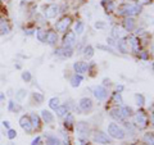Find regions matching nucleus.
<instances>
[{
  "instance_id": "nucleus-1",
  "label": "nucleus",
  "mask_w": 154,
  "mask_h": 145,
  "mask_svg": "<svg viewBox=\"0 0 154 145\" xmlns=\"http://www.w3.org/2000/svg\"><path fill=\"white\" fill-rule=\"evenodd\" d=\"M143 11V7L137 3H122L118 8H116V12L119 17H135L140 14Z\"/></svg>"
},
{
  "instance_id": "nucleus-2",
  "label": "nucleus",
  "mask_w": 154,
  "mask_h": 145,
  "mask_svg": "<svg viewBox=\"0 0 154 145\" xmlns=\"http://www.w3.org/2000/svg\"><path fill=\"white\" fill-rule=\"evenodd\" d=\"M134 125L139 130H144V128L148 127L149 119H148V116L144 110H137V112L134 114Z\"/></svg>"
},
{
  "instance_id": "nucleus-3",
  "label": "nucleus",
  "mask_w": 154,
  "mask_h": 145,
  "mask_svg": "<svg viewBox=\"0 0 154 145\" xmlns=\"http://www.w3.org/2000/svg\"><path fill=\"white\" fill-rule=\"evenodd\" d=\"M108 134H109L110 137L117 139V140H122V139H125V136H126L125 130L121 126H118L117 123H109L108 125Z\"/></svg>"
},
{
  "instance_id": "nucleus-4",
  "label": "nucleus",
  "mask_w": 154,
  "mask_h": 145,
  "mask_svg": "<svg viewBox=\"0 0 154 145\" xmlns=\"http://www.w3.org/2000/svg\"><path fill=\"white\" fill-rule=\"evenodd\" d=\"M72 25V18L69 16H63L59 21H57L55 23V30L57 32H60V33H66L67 31L69 30V27Z\"/></svg>"
},
{
  "instance_id": "nucleus-5",
  "label": "nucleus",
  "mask_w": 154,
  "mask_h": 145,
  "mask_svg": "<svg viewBox=\"0 0 154 145\" xmlns=\"http://www.w3.org/2000/svg\"><path fill=\"white\" fill-rule=\"evenodd\" d=\"M60 7L58 5V4H54V3H51V4H48V5L44 8V17L45 18H55L58 14L60 13Z\"/></svg>"
},
{
  "instance_id": "nucleus-6",
  "label": "nucleus",
  "mask_w": 154,
  "mask_h": 145,
  "mask_svg": "<svg viewBox=\"0 0 154 145\" xmlns=\"http://www.w3.org/2000/svg\"><path fill=\"white\" fill-rule=\"evenodd\" d=\"M127 45L131 48V51H134L135 54H139L141 50V42H140V37H137L136 35H131L126 39Z\"/></svg>"
},
{
  "instance_id": "nucleus-7",
  "label": "nucleus",
  "mask_w": 154,
  "mask_h": 145,
  "mask_svg": "<svg viewBox=\"0 0 154 145\" xmlns=\"http://www.w3.org/2000/svg\"><path fill=\"white\" fill-rule=\"evenodd\" d=\"M136 19L134 17H125L123 21H122V26H123V30L126 31L127 33L128 32H132L135 28H136Z\"/></svg>"
},
{
  "instance_id": "nucleus-8",
  "label": "nucleus",
  "mask_w": 154,
  "mask_h": 145,
  "mask_svg": "<svg viewBox=\"0 0 154 145\" xmlns=\"http://www.w3.org/2000/svg\"><path fill=\"white\" fill-rule=\"evenodd\" d=\"M93 139H94V141L98 143V144H103V145L110 144L109 136L105 132H103V131H95L94 135H93Z\"/></svg>"
},
{
  "instance_id": "nucleus-9",
  "label": "nucleus",
  "mask_w": 154,
  "mask_h": 145,
  "mask_svg": "<svg viewBox=\"0 0 154 145\" xmlns=\"http://www.w3.org/2000/svg\"><path fill=\"white\" fill-rule=\"evenodd\" d=\"M94 96L96 99H98L99 101H103V100H105L108 98V90L104 88V86H95L94 88Z\"/></svg>"
},
{
  "instance_id": "nucleus-10",
  "label": "nucleus",
  "mask_w": 154,
  "mask_h": 145,
  "mask_svg": "<svg viewBox=\"0 0 154 145\" xmlns=\"http://www.w3.org/2000/svg\"><path fill=\"white\" fill-rule=\"evenodd\" d=\"M19 126L22 127V130H25V131L28 132V134L33 131L31 121H30V117H28V116H22V117L19 118Z\"/></svg>"
},
{
  "instance_id": "nucleus-11",
  "label": "nucleus",
  "mask_w": 154,
  "mask_h": 145,
  "mask_svg": "<svg viewBox=\"0 0 154 145\" xmlns=\"http://www.w3.org/2000/svg\"><path fill=\"white\" fill-rule=\"evenodd\" d=\"M79 108L85 113L90 112V110L93 109V100L90 98H82L79 101Z\"/></svg>"
},
{
  "instance_id": "nucleus-12",
  "label": "nucleus",
  "mask_w": 154,
  "mask_h": 145,
  "mask_svg": "<svg viewBox=\"0 0 154 145\" xmlns=\"http://www.w3.org/2000/svg\"><path fill=\"white\" fill-rule=\"evenodd\" d=\"M55 54L59 55V57H63V58H69V57H72V54H73V48L62 45L55 50Z\"/></svg>"
},
{
  "instance_id": "nucleus-13",
  "label": "nucleus",
  "mask_w": 154,
  "mask_h": 145,
  "mask_svg": "<svg viewBox=\"0 0 154 145\" xmlns=\"http://www.w3.org/2000/svg\"><path fill=\"white\" fill-rule=\"evenodd\" d=\"M75 42H76V33L67 31L63 36V42H62V45L63 46H73Z\"/></svg>"
},
{
  "instance_id": "nucleus-14",
  "label": "nucleus",
  "mask_w": 154,
  "mask_h": 145,
  "mask_svg": "<svg viewBox=\"0 0 154 145\" xmlns=\"http://www.w3.org/2000/svg\"><path fill=\"white\" fill-rule=\"evenodd\" d=\"M45 41H46L49 45H51V46L57 45V42H58V33H57L54 30H48V31H46Z\"/></svg>"
},
{
  "instance_id": "nucleus-15",
  "label": "nucleus",
  "mask_w": 154,
  "mask_h": 145,
  "mask_svg": "<svg viewBox=\"0 0 154 145\" xmlns=\"http://www.w3.org/2000/svg\"><path fill=\"white\" fill-rule=\"evenodd\" d=\"M112 36L116 39V40H119V39H126L127 37V32L125 31L122 27L114 26L113 30H112Z\"/></svg>"
},
{
  "instance_id": "nucleus-16",
  "label": "nucleus",
  "mask_w": 154,
  "mask_h": 145,
  "mask_svg": "<svg viewBox=\"0 0 154 145\" xmlns=\"http://www.w3.org/2000/svg\"><path fill=\"white\" fill-rule=\"evenodd\" d=\"M102 7L107 13H113L116 12V8H117L114 0H102Z\"/></svg>"
},
{
  "instance_id": "nucleus-17",
  "label": "nucleus",
  "mask_w": 154,
  "mask_h": 145,
  "mask_svg": "<svg viewBox=\"0 0 154 145\" xmlns=\"http://www.w3.org/2000/svg\"><path fill=\"white\" fill-rule=\"evenodd\" d=\"M88 63L86 62H76V63L73 64V69L77 75H84L88 72Z\"/></svg>"
},
{
  "instance_id": "nucleus-18",
  "label": "nucleus",
  "mask_w": 154,
  "mask_h": 145,
  "mask_svg": "<svg viewBox=\"0 0 154 145\" xmlns=\"http://www.w3.org/2000/svg\"><path fill=\"white\" fill-rule=\"evenodd\" d=\"M77 132L80 134L81 139H85L89 136V127H88V123L85 122H79L77 123Z\"/></svg>"
},
{
  "instance_id": "nucleus-19",
  "label": "nucleus",
  "mask_w": 154,
  "mask_h": 145,
  "mask_svg": "<svg viewBox=\"0 0 154 145\" xmlns=\"http://www.w3.org/2000/svg\"><path fill=\"white\" fill-rule=\"evenodd\" d=\"M109 116L112 117L114 121H118V122H123L125 118L121 113V110H119V107H114L109 110Z\"/></svg>"
},
{
  "instance_id": "nucleus-20",
  "label": "nucleus",
  "mask_w": 154,
  "mask_h": 145,
  "mask_svg": "<svg viewBox=\"0 0 154 145\" xmlns=\"http://www.w3.org/2000/svg\"><path fill=\"white\" fill-rule=\"evenodd\" d=\"M28 117H30L32 128L33 130H40V127H41V118H40V116L36 114V113H31Z\"/></svg>"
},
{
  "instance_id": "nucleus-21",
  "label": "nucleus",
  "mask_w": 154,
  "mask_h": 145,
  "mask_svg": "<svg viewBox=\"0 0 154 145\" xmlns=\"http://www.w3.org/2000/svg\"><path fill=\"white\" fill-rule=\"evenodd\" d=\"M116 46H117L118 51H121L122 54H127V53H128V45H127L126 39H119V40H117V42H116Z\"/></svg>"
},
{
  "instance_id": "nucleus-22",
  "label": "nucleus",
  "mask_w": 154,
  "mask_h": 145,
  "mask_svg": "<svg viewBox=\"0 0 154 145\" xmlns=\"http://www.w3.org/2000/svg\"><path fill=\"white\" fill-rule=\"evenodd\" d=\"M42 121H44L45 123H51L53 121H54V114H53L50 110H46V109H44L41 112V117H40Z\"/></svg>"
},
{
  "instance_id": "nucleus-23",
  "label": "nucleus",
  "mask_w": 154,
  "mask_h": 145,
  "mask_svg": "<svg viewBox=\"0 0 154 145\" xmlns=\"http://www.w3.org/2000/svg\"><path fill=\"white\" fill-rule=\"evenodd\" d=\"M71 85L73 86V88H79V86L81 85V82L84 81V77H82V75H77V73H75L73 76L71 77Z\"/></svg>"
},
{
  "instance_id": "nucleus-24",
  "label": "nucleus",
  "mask_w": 154,
  "mask_h": 145,
  "mask_svg": "<svg viewBox=\"0 0 154 145\" xmlns=\"http://www.w3.org/2000/svg\"><path fill=\"white\" fill-rule=\"evenodd\" d=\"M75 126V119H73V116L69 114V112L66 114V119H64V127L67 130H72Z\"/></svg>"
},
{
  "instance_id": "nucleus-25",
  "label": "nucleus",
  "mask_w": 154,
  "mask_h": 145,
  "mask_svg": "<svg viewBox=\"0 0 154 145\" xmlns=\"http://www.w3.org/2000/svg\"><path fill=\"white\" fill-rule=\"evenodd\" d=\"M119 110H121V113H122V116H123V118L126 119V118H128V117H131L132 116V109H131V107H127V105H119Z\"/></svg>"
},
{
  "instance_id": "nucleus-26",
  "label": "nucleus",
  "mask_w": 154,
  "mask_h": 145,
  "mask_svg": "<svg viewBox=\"0 0 154 145\" xmlns=\"http://www.w3.org/2000/svg\"><path fill=\"white\" fill-rule=\"evenodd\" d=\"M143 143L145 144V145H154V135H153L152 131L144 134V136H143Z\"/></svg>"
},
{
  "instance_id": "nucleus-27",
  "label": "nucleus",
  "mask_w": 154,
  "mask_h": 145,
  "mask_svg": "<svg viewBox=\"0 0 154 145\" xmlns=\"http://www.w3.org/2000/svg\"><path fill=\"white\" fill-rule=\"evenodd\" d=\"M55 113H57L58 117H64V116L68 113V107H67V104L58 105V108L55 109Z\"/></svg>"
},
{
  "instance_id": "nucleus-28",
  "label": "nucleus",
  "mask_w": 154,
  "mask_h": 145,
  "mask_svg": "<svg viewBox=\"0 0 154 145\" xmlns=\"http://www.w3.org/2000/svg\"><path fill=\"white\" fill-rule=\"evenodd\" d=\"M112 103H113V104H117L118 107L123 104V100H122V95H121V93H118V91L113 93V95H112Z\"/></svg>"
},
{
  "instance_id": "nucleus-29",
  "label": "nucleus",
  "mask_w": 154,
  "mask_h": 145,
  "mask_svg": "<svg viewBox=\"0 0 154 145\" xmlns=\"http://www.w3.org/2000/svg\"><path fill=\"white\" fill-rule=\"evenodd\" d=\"M0 33H2V35H4V33H9L11 32V25H9V23L7 22V21H2L0 22Z\"/></svg>"
},
{
  "instance_id": "nucleus-30",
  "label": "nucleus",
  "mask_w": 154,
  "mask_h": 145,
  "mask_svg": "<svg viewBox=\"0 0 154 145\" xmlns=\"http://www.w3.org/2000/svg\"><path fill=\"white\" fill-rule=\"evenodd\" d=\"M36 37H37V40H38V41L45 42L46 30H44V28H38V30H36Z\"/></svg>"
},
{
  "instance_id": "nucleus-31",
  "label": "nucleus",
  "mask_w": 154,
  "mask_h": 145,
  "mask_svg": "<svg viewBox=\"0 0 154 145\" xmlns=\"http://www.w3.org/2000/svg\"><path fill=\"white\" fill-rule=\"evenodd\" d=\"M93 55H94V48L91 46V45L85 46V48H84V57L89 59V58H91Z\"/></svg>"
},
{
  "instance_id": "nucleus-32",
  "label": "nucleus",
  "mask_w": 154,
  "mask_h": 145,
  "mask_svg": "<svg viewBox=\"0 0 154 145\" xmlns=\"http://www.w3.org/2000/svg\"><path fill=\"white\" fill-rule=\"evenodd\" d=\"M84 31H85V23L79 21L76 23V26H75V33H77V35H81Z\"/></svg>"
},
{
  "instance_id": "nucleus-33",
  "label": "nucleus",
  "mask_w": 154,
  "mask_h": 145,
  "mask_svg": "<svg viewBox=\"0 0 154 145\" xmlns=\"http://www.w3.org/2000/svg\"><path fill=\"white\" fill-rule=\"evenodd\" d=\"M8 109L11 110V112H18L19 109H21V107L16 103L14 100H9V103H8Z\"/></svg>"
},
{
  "instance_id": "nucleus-34",
  "label": "nucleus",
  "mask_w": 154,
  "mask_h": 145,
  "mask_svg": "<svg viewBox=\"0 0 154 145\" xmlns=\"http://www.w3.org/2000/svg\"><path fill=\"white\" fill-rule=\"evenodd\" d=\"M58 105H59V99L57 98V96H54V98H51L50 100H49V107H50V109H57L58 108Z\"/></svg>"
},
{
  "instance_id": "nucleus-35",
  "label": "nucleus",
  "mask_w": 154,
  "mask_h": 145,
  "mask_svg": "<svg viewBox=\"0 0 154 145\" xmlns=\"http://www.w3.org/2000/svg\"><path fill=\"white\" fill-rule=\"evenodd\" d=\"M135 100H136V104L137 105H144V103H145V98H144V95L141 94H136L135 95Z\"/></svg>"
},
{
  "instance_id": "nucleus-36",
  "label": "nucleus",
  "mask_w": 154,
  "mask_h": 145,
  "mask_svg": "<svg viewBox=\"0 0 154 145\" xmlns=\"http://www.w3.org/2000/svg\"><path fill=\"white\" fill-rule=\"evenodd\" d=\"M22 80L25 81V82H30V81L32 80V75H31V72H28V71L22 72Z\"/></svg>"
},
{
  "instance_id": "nucleus-37",
  "label": "nucleus",
  "mask_w": 154,
  "mask_h": 145,
  "mask_svg": "<svg viewBox=\"0 0 154 145\" xmlns=\"http://www.w3.org/2000/svg\"><path fill=\"white\" fill-rule=\"evenodd\" d=\"M32 98L36 103H42V101H44V96H42V94H40V93H33Z\"/></svg>"
},
{
  "instance_id": "nucleus-38",
  "label": "nucleus",
  "mask_w": 154,
  "mask_h": 145,
  "mask_svg": "<svg viewBox=\"0 0 154 145\" xmlns=\"http://www.w3.org/2000/svg\"><path fill=\"white\" fill-rule=\"evenodd\" d=\"M7 136H8V139H11V140L16 139V136H17V132H16V130H13V128H9V130H8V134H7Z\"/></svg>"
},
{
  "instance_id": "nucleus-39",
  "label": "nucleus",
  "mask_w": 154,
  "mask_h": 145,
  "mask_svg": "<svg viewBox=\"0 0 154 145\" xmlns=\"http://www.w3.org/2000/svg\"><path fill=\"white\" fill-rule=\"evenodd\" d=\"M139 58L143 60H148L149 59V54H148V51H144V50H140V53H139Z\"/></svg>"
},
{
  "instance_id": "nucleus-40",
  "label": "nucleus",
  "mask_w": 154,
  "mask_h": 145,
  "mask_svg": "<svg viewBox=\"0 0 154 145\" xmlns=\"http://www.w3.org/2000/svg\"><path fill=\"white\" fill-rule=\"evenodd\" d=\"M136 3L139 4V5L144 7V5H149V4H152L153 0H136Z\"/></svg>"
},
{
  "instance_id": "nucleus-41",
  "label": "nucleus",
  "mask_w": 154,
  "mask_h": 145,
  "mask_svg": "<svg viewBox=\"0 0 154 145\" xmlns=\"http://www.w3.org/2000/svg\"><path fill=\"white\" fill-rule=\"evenodd\" d=\"M31 145H42V139H41V136H37L36 139H33Z\"/></svg>"
},
{
  "instance_id": "nucleus-42",
  "label": "nucleus",
  "mask_w": 154,
  "mask_h": 145,
  "mask_svg": "<svg viewBox=\"0 0 154 145\" xmlns=\"http://www.w3.org/2000/svg\"><path fill=\"white\" fill-rule=\"evenodd\" d=\"M48 145H59V140L55 139V137H49V143Z\"/></svg>"
},
{
  "instance_id": "nucleus-43",
  "label": "nucleus",
  "mask_w": 154,
  "mask_h": 145,
  "mask_svg": "<svg viewBox=\"0 0 154 145\" xmlns=\"http://www.w3.org/2000/svg\"><path fill=\"white\" fill-rule=\"evenodd\" d=\"M25 95H26V93H25V91H23V90H21V91H19V93H18V95H17V99H18V100H21V99H22Z\"/></svg>"
},
{
  "instance_id": "nucleus-44",
  "label": "nucleus",
  "mask_w": 154,
  "mask_h": 145,
  "mask_svg": "<svg viewBox=\"0 0 154 145\" xmlns=\"http://www.w3.org/2000/svg\"><path fill=\"white\" fill-rule=\"evenodd\" d=\"M99 49H102V50H107V51H109V53H113V50L110 49V48H107V46H103V45H99L98 46Z\"/></svg>"
},
{
  "instance_id": "nucleus-45",
  "label": "nucleus",
  "mask_w": 154,
  "mask_h": 145,
  "mask_svg": "<svg viewBox=\"0 0 154 145\" xmlns=\"http://www.w3.org/2000/svg\"><path fill=\"white\" fill-rule=\"evenodd\" d=\"M3 126H4V127H7V128L9 130V128H11V123H9L8 121H4V122H3Z\"/></svg>"
},
{
  "instance_id": "nucleus-46",
  "label": "nucleus",
  "mask_w": 154,
  "mask_h": 145,
  "mask_svg": "<svg viewBox=\"0 0 154 145\" xmlns=\"http://www.w3.org/2000/svg\"><path fill=\"white\" fill-rule=\"evenodd\" d=\"M95 27H96V28H103V27H104V23L98 22V23H95Z\"/></svg>"
},
{
  "instance_id": "nucleus-47",
  "label": "nucleus",
  "mask_w": 154,
  "mask_h": 145,
  "mask_svg": "<svg viewBox=\"0 0 154 145\" xmlns=\"http://www.w3.org/2000/svg\"><path fill=\"white\" fill-rule=\"evenodd\" d=\"M107 42H108V44H110V45H114V41H113V39H112V37H109L108 40H107Z\"/></svg>"
},
{
  "instance_id": "nucleus-48",
  "label": "nucleus",
  "mask_w": 154,
  "mask_h": 145,
  "mask_svg": "<svg viewBox=\"0 0 154 145\" xmlns=\"http://www.w3.org/2000/svg\"><path fill=\"white\" fill-rule=\"evenodd\" d=\"M123 90V86L122 85H119V86H117V91H118V93H121V91Z\"/></svg>"
}]
</instances>
